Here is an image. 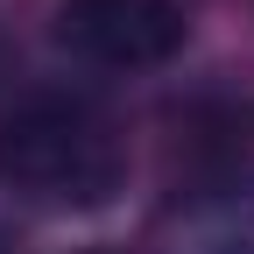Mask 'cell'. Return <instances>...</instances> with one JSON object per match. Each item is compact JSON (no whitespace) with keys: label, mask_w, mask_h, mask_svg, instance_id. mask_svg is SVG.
Instances as JSON below:
<instances>
[{"label":"cell","mask_w":254,"mask_h":254,"mask_svg":"<svg viewBox=\"0 0 254 254\" xmlns=\"http://www.w3.org/2000/svg\"><path fill=\"white\" fill-rule=\"evenodd\" d=\"M0 190L36 212H106L127 190V134L92 99H28L0 120Z\"/></svg>","instance_id":"obj_1"},{"label":"cell","mask_w":254,"mask_h":254,"mask_svg":"<svg viewBox=\"0 0 254 254\" xmlns=\"http://www.w3.org/2000/svg\"><path fill=\"white\" fill-rule=\"evenodd\" d=\"M57 43L99 71H155L190 43V14L177 0H64Z\"/></svg>","instance_id":"obj_2"},{"label":"cell","mask_w":254,"mask_h":254,"mask_svg":"<svg viewBox=\"0 0 254 254\" xmlns=\"http://www.w3.org/2000/svg\"><path fill=\"white\" fill-rule=\"evenodd\" d=\"M177 254H254V190H240V198L212 205L198 226L184 233Z\"/></svg>","instance_id":"obj_3"}]
</instances>
